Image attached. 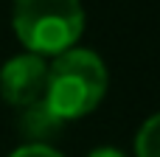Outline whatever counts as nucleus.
<instances>
[{"label":"nucleus","instance_id":"nucleus-5","mask_svg":"<svg viewBox=\"0 0 160 157\" xmlns=\"http://www.w3.org/2000/svg\"><path fill=\"white\" fill-rule=\"evenodd\" d=\"M135 157H160V112L141 124L135 135Z\"/></svg>","mask_w":160,"mask_h":157},{"label":"nucleus","instance_id":"nucleus-4","mask_svg":"<svg viewBox=\"0 0 160 157\" xmlns=\"http://www.w3.org/2000/svg\"><path fill=\"white\" fill-rule=\"evenodd\" d=\"M65 126L68 124L42 98L17 112V132L22 135L25 143H34V146H53V140L65 132Z\"/></svg>","mask_w":160,"mask_h":157},{"label":"nucleus","instance_id":"nucleus-6","mask_svg":"<svg viewBox=\"0 0 160 157\" xmlns=\"http://www.w3.org/2000/svg\"><path fill=\"white\" fill-rule=\"evenodd\" d=\"M8 157H65V155H62L59 149H53V146H34V143H22V146H17Z\"/></svg>","mask_w":160,"mask_h":157},{"label":"nucleus","instance_id":"nucleus-2","mask_svg":"<svg viewBox=\"0 0 160 157\" xmlns=\"http://www.w3.org/2000/svg\"><path fill=\"white\" fill-rule=\"evenodd\" d=\"M11 28L25 53L53 59L79 45L84 34V6L82 0H14Z\"/></svg>","mask_w":160,"mask_h":157},{"label":"nucleus","instance_id":"nucleus-7","mask_svg":"<svg viewBox=\"0 0 160 157\" xmlns=\"http://www.w3.org/2000/svg\"><path fill=\"white\" fill-rule=\"evenodd\" d=\"M87 157H127L121 149H115V146H98V149H93Z\"/></svg>","mask_w":160,"mask_h":157},{"label":"nucleus","instance_id":"nucleus-1","mask_svg":"<svg viewBox=\"0 0 160 157\" xmlns=\"http://www.w3.org/2000/svg\"><path fill=\"white\" fill-rule=\"evenodd\" d=\"M110 73L104 59L90 48H70L48 62V81L42 101L65 121L90 115L107 96Z\"/></svg>","mask_w":160,"mask_h":157},{"label":"nucleus","instance_id":"nucleus-3","mask_svg":"<svg viewBox=\"0 0 160 157\" xmlns=\"http://www.w3.org/2000/svg\"><path fill=\"white\" fill-rule=\"evenodd\" d=\"M48 81V59L37 53H17L0 67V98L8 107H28L45 96Z\"/></svg>","mask_w":160,"mask_h":157}]
</instances>
